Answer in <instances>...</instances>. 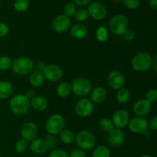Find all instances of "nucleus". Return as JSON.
I'll return each instance as SVG.
<instances>
[{
	"instance_id": "obj_15",
	"label": "nucleus",
	"mask_w": 157,
	"mask_h": 157,
	"mask_svg": "<svg viewBox=\"0 0 157 157\" xmlns=\"http://www.w3.org/2000/svg\"><path fill=\"white\" fill-rule=\"evenodd\" d=\"M89 15L92 17L94 19L102 20L107 15V9L103 4L100 2H93L88 7Z\"/></svg>"
},
{
	"instance_id": "obj_10",
	"label": "nucleus",
	"mask_w": 157,
	"mask_h": 157,
	"mask_svg": "<svg viewBox=\"0 0 157 157\" xmlns=\"http://www.w3.org/2000/svg\"><path fill=\"white\" fill-rule=\"evenodd\" d=\"M107 140L110 147H121L125 140V134L121 129L113 128L107 134Z\"/></svg>"
},
{
	"instance_id": "obj_1",
	"label": "nucleus",
	"mask_w": 157,
	"mask_h": 157,
	"mask_svg": "<svg viewBox=\"0 0 157 157\" xmlns=\"http://www.w3.org/2000/svg\"><path fill=\"white\" fill-rule=\"evenodd\" d=\"M9 107L15 115L22 116L29 110L30 100L25 94H17L11 99Z\"/></svg>"
},
{
	"instance_id": "obj_5",
	"label": "nucleus",
	"mask_w": 157,
	"mask_h": 157,
	"mask_svg": "<svg viewBox=\"0 0 157 157\" xmlns=\"http://www.w3.org/2000/svg\"><path fill=\"white\" fill-rule=\"evenodd\" d=\"M65 126L64 118L61 114L55 113L48 118L46 124V130L51 135H58L64 130Z\"/></svg>"
},
{
	"instance_id": "obj_26",
	"label": "nucleus",
	"mask_w": 157,
	"mask_h": 157,
	"mask_svg": "<svg viewBox=\"0 0 157 157\" xmlns=\"http://www.w3.org/2000/svg\"><path fill=\"white\" fill-rule=\"evenodd\" d=\"M61 140L65 144H71L75 142V136L74 133L69 130H62L60 133Z\"/></svg>"
},
{
	"instance_id": "obj_50",
	"label": "nucleus",
	"mask_w": 157,
	"mask_h": 157,
	"mask_svg": "<svg viewBox=\"0 0 157 157\" xmlns=\"http://www.w3.org/2000/svg\"><path fill=\"white\" fill-rule=\"evenodd\" d=\"M0 157H2V156H1V154H0Z\"/></svg>"
},
{
	"instance_id": "obj_37",
	"label": "nucleus",
	"mask_w": 157,
	"mask_h": 157,
	"mask_svg": "<svg viewBox=\"0 0 157 157\" xmlns=\"http://www.w3.org/2000/svg\"><path fill=\"white\" fill-rule=\"evenodd\" d=\"M45 140L47 141L48 145L49 148L54 149L57 147L58 145V142H57V140L53 135H48V136H46Z\"/></svg>"
},
{
	"instance_id": "obj_7",
	"label": "nucleus",
	"mask_w": 157,
	"mask_h": 157,
	"mask_svg": "<svg viewBox=\"0 0 157 157\" xmlns=\"http://www.w3.org/2000/svg\"><path fill=\"white\" fill-rule=\"evenodd\" d=\"M71 85V90L77 96H86L91 91V83L87 78H75Z\"/></svg>"
},
{
	"instance_id": "obj_8",
	"label": "nucleus",
	"mask_w": 157,
	"mask_h": 157,
	"mask_svg": "<svg viewBox=\"0 0 157 157\" xmlns=\"http://www.w3.org/2000/svg\"><path fill=\"white\" fill-rule=\"evenodd\" d=\"M44 78L52 82H57L63 77V70L57 64H49L44 67L43 70Z\"/></svg>"
},
{
	"instance_id": "obj_28",
	"label": "nucleus",
	"mask_w": 157,
	"mask_h": 157,
	"mask_svg": "<svg viewBox=\"0 0 157 157\" xmlns=\"http://www.w3.org/2000/svg\"><path fill=\"white\" fill-rule=\"evenodd\" d=\"M100 128L104 132L109 133V132H110L114 128V126H113V122H112V121L110 119H108V118H103L100 121Z\"/></svg>"
},
{
	"instance_id": "obj_45",
	"label": "nucleus",
	"mask_w": 157,
	"mask_h": 157,
	"mask_svg": "<svg viewBox=\"0 0 157 157\" xmlns=\"http://www.w3.org/2000/svg\"><path fill=\"white\" fill-rule=\"evenodd\" d=\"M25 95V96L27 97L29 100L30 99L32 100V98L35 97V92H34L32 90H27V92H26V94Z\"/></svg>"
},
{
	"instance_id": "obj_13",
	"label": "nucleus",
	"mask_w": 157,
	"mask_h": 157,
	"mask_svg": "<svg viewBox=\"0 0 157 157\" xmlns=\"http://www.w3.org/2000/svg\"><path fill=\"white\" fill-rule=\"evenodd\" d=\"M94 110V105L88 99H81L75 106V112L81 117H87L90 116Z\"/></svg>"
},
{
	"instance_id": "obj_44",
	"label": "nucleus",
	"mask_w": 157,
	"mask_h": 157,
	"mask_svg": "<svg viewBox=\"0 0 157 157\" xmlns=\"http://www.w3.org/2000/svg\"><path fill=\"white\" fill-rule=\"evenodd\" d=\"M149 6L151 9L156 10L157 9V0H149Z\"/></svg>"
},
{
	"instance_id": "obj_25",
	"label": "nucleus",
	"mask_w": 157,
	"mask_h": 157,
	"mask_svg": "<svg viewBox=\"0 0 157 157\" xmlns=\"http://www.w3.org/2000/svg\"><path fill=\"white\" fill-rule=\"evenodd\" d=\"M130 98V91L127 88H121L117 93V99L119 103L125 104L129 102Z\"/></svg>"
},
{
	"instance_id": "obj_32",
	"label": "nucleus",
	"mask_w": 157,
	"mask_h": 157,
	"mask_svg": "<svg viewBox=\"0 0 157 157\" xmlns=\"http://www.w3.org/2000/svg\"><path fill=\"white\" fill-rule=\"evenodd\" d=\"M12 61L9 57L1 56L0 57V70L6 71L9 70L12 67Z\"/></svg>"
},
{
	"instance_id": "obj_29",
	"label": "nucleus",
	"mask_w": 157,
	"mask_h": 157,
	"mask_svg": "<svg viewBox=\"0 0 157 157\" xmlns=\"http://www.w3.org/2000/svg\"><path fill=\"white\" fill-rule=\"evenodd\" d=\"M96 37L98 40L101 42H104L108 39V32L107 28L104 26H100L96 32Z\"/></svg>"
},
{
	"instance_id": "obj_12",
	"label": "nucleus",
	"mask_w": 157,
	"mask_h": 157,
	"mask_svg": "<svg viewBox=\"0 0 157 157\" xmlns=\"http://www.w3.org/2000/svg\"><path fill=\"white\" fill-rule=\"evenodd\" d=\"M71 19L64 15H60L53 20L52 27L57 33H63L68 30L71 27Z\"/></svg>"
},
{
	"instance_id": "obj_39",
	"label": "nucleus",
	"mask_w": 157,
	"mask_h": 157,
	"mask_svg": "<svg viewBox=\"0 0 157 157\" xmlns=\"http://www.w3.org/2000/svg\"><path fill=\"white\" fill-rule=\"evenodd\" d=\"M9 29L7 25L3 22H0V38L6 36L9 34Z\"/></svg>"
},
{
	"instance_id": "obj_33",
	"label": "nucleus",
	"mask_w": 157,
	"mask_h": 157,
	"mask_svg": "<svg viewBox=\"0 0 157 157\" xmlns=\"http://www.w3.org/2000/svg\"><path fill=\"white\" fill-rule=\"evenodd\" d=\"M89 14L88 12L85 9H79V10L76 11L75 14V18L77 21L82 22V21H85L88 18Z\"/></svg>"
},
{
	"instance_id": "obj_36",
	"label": "nucleus",
	"mask_w": 157,
	"mask_h": 157,
	"mask_svg": "<svg viewBox=\"0 0 157 157\" xmlns=\"http://www.w3.org/2000/svg\"><path fill=\"white\" fill-rule=\"evenodd\" d=\"M146 100L150 104H153L157 101V90L156 89H150L146 94Z\"/></svg>"
},
{
	"instance_id": "obj_14",
	"label": "nucleus",
	"mask_w": 157,
	"mask_h": 157,
	"mask_svg": "<svg viewBox=\"0 0 157 157\" xmlns=\"http://www.w3.org/2000/svg\"><path fill=\"white\" fill-rule=\"evenodd\" d=\"M38 134V127L33 122H27L23 124L21 129V135L23 140L27 142L36 139Z\"/></svg>"
},
{
	"instance_id": "obj_49",
	"label": "nucleus",
	"mask_w": 157,
	"mask_h": 157,
	"mask_svg": "<svg viewBox=\"0 0 157 157\" xmlns=\"http://www.w3.org/2000/svg\"><path fill=\"white\" fill-rule=\"evenodd\" d=\"M0 6H1V2H0Z\"/></svg>"
},
{
	"instance_id": "obj_41",
	"label": "nucleus",
	"mask_w": 157,
	"mask_h": 157,
	"mask_svg": "<svg viewBox=\"0 0 157 157\" xmlns=\"http://www.w3.org/2000/svg\"><path fill=\"white\" fill-rule=\"evenodd\" d=\"M123 35H124V39L127 41H131L135 38V33L132 30H127Z\"/></svg>"
},
{
	"instance_id": "obj_47",
	"label": "nucleus",
	"mask_w": 157,
	"mask_h": 157,
	"mask_svg": "<svg viewBox=\"0 0 157 157\" xmlns=\"http://www.w3.org/2000/svg\"><path fill=\"white\" fill-rule=\"evenodd\" d=\"M141 157H153V156H150V155H144V156H142Z\"/></svg>"
},
{
	"instance_id": "obj_48",
	"label": "nucleus",
	"mask_w": 157,
	"mask_h": 157,
	"mask_svg": "<svg viewBox=\"0 0 157 157\" xmlns=\"http://www.w3.org/2000/svg\"><path fill=\"white\" fill-rule=\"evenodd\" d=\"M113 1H116V2H121V1H123V0H113Z\"/></svg>"
},
{
	"instance_id": "obj_4",
	"label": "nucleus",
	"mask_w": 157,
	"mask_h": 157,
	"mask_svg": "<svg viewBox=\"0 0 157 157\" xmlns=\"http://www.w3.org/2000/svg\"><path fill=\"white\" fill-rule=\"evenodd\" d=\"M128 25L129 22L127 17L121 14L112 17L109 24L110 32L115 35H124L128 30Z\"/></svg>"
},
{
	"instance_id": "obj_34",
	"label": "nucleus",
	"mask_w": 157,
	"mask_h": 157,
	"mask_svg": "<svg viewBox=\"0 0 157 157\" xmlns=\"http://www.w3.org/2000/svg\"><path fill=\"white\" fill-rule=\"evenodd\" d=\"M76 6L73 3H67L64 8V15L67 17H71L75 15V12H76Z\"/></svg>"
},
{
	"instance_id": "obj_19",
	"label": "nucleus",
	"mask_w": 157,
	"mask_h": 157,
	"mask_svg": "<svg viewBox=\"0 0 157 157\" xmlns=\"http://www.w3.org/2000/svg\"><path fill=\"white\" fill-rule=\"evenodd\" d=\"M88 31L87 27L82 24L74 25L71 29V34L77 39H83L87 35Z\"/></svg>"
},
{
	"instance_id": "obj_38",
	"label": "nucleus",
	"mask_w": 157,
	"mask_h": 157,
	"mask_svg": "<svg viewBox=\"0 0 157 157\" xmlns=\"http://www.w3.org/2000/svg\"><path fill=\"white\" fill-rule=\"evenodd\" d=\"M49 157H69L67 153L62 150H55L51 153Z\"/></svg>"
},
{
	"instance_id": "obj_31",
	"label": "nucleus",
	"mask_w": 157,
	"mask_h": 157,
	"mask_svg": "<svg viewBox=\"0 0 157 157\" xmlns=\"http://www.w3.org/2000/svg\"><path fill=\"white\" fill-rule=\"evenodd\" d=\"M28 148H29V144L26 140L23 139L18 140L16 142L15 146V149L16 150L17 153H24L27 151Z\"/></svg>"
},
{
	"instance_id": "obj_30",
	"label": "nucleus",
	"mask_w": 157,
	"mask_h": 157,
	"mask_svg": "<svg viewBox=\"0 0 157 157\" xmlns=\"http://www.w3.org/2000/svg\"><path fill=\"white\" fill-rule=\"evenodd\" d=\"M14 7L18 12H25L29 7V0H15L14 2Z\"/></svg>"
},
{
	"instance_id": "obj_3",
	"label": "nucleus",
	"mask_w": 157,
	"mask_h": 157,
	"mask_svg": "<svg viewBox=\"0 0 157 157\" xmlns=\"http://www.w3.org/2000/svg\"><path fill=\"white\" fill-rule=\"evenodd\" d=\"M75 141L81 150H89L94 147L96 138L94 135L88 130H81L75 136Z\"/></svg>"
},
{
	"instance_id": "obj_6",
	"label": "nucleus",
	"mask_w": 157,
	"mask_h": 157,
	"mask_svg": "<svg viewBox=\"0 0 157 157\" xmlns=\"http://www.w3.org/2000/svg\"><path fill=\"white\" fill-rule=\"evenodd\" d=\"M13 71L18 75H29L34 67L33 61L26 57H20L12 61Z\"/></svg>"
},
{
	"instance_id": "obj_9",
	"label": "nucleus",
	"mask_w": 157,
	"mask_h": 157,
	"mask_svg": "<svg viewBox=\"0 0 157 157\" xmlns=\"http://www.w3.org/2000/svg\"><path fill=\"white\" fill-rule=\"evenodd\" d=\"M129 129L134 133H144L148 130V122L141 117H136L130 120L128 123Z\"/></svg>"
},
{
	"instance_id": "obj_2",
	"label": "nucleus",
	"mask_w": 157,
	"mask_h": 157,
	"mask_svg": "<svg viewBox=\"0 0 157 157\" xmlns=\"http://www.w3.org/2000/svg\"><path fill=\"white\" fill-rule=\"evenodd\" d=\"M153 58L150 54L147 52H140L133 57L131 64L135 71L144 72L148 71L152 67Z\"/></svg>"
},
{
	"instance_id": "obj_27",
	"label": "nucleus",
	"mask_w": 157,
	"mask_h": 157,
	"mask_svg": "<svg viewBox=\"0 0 157 157\" xmlns=\"http://www.w3.org/2000/svg\"><path fill=\"white\" fill-rule=\"evenodd\" d=\"M92 157H110V150L105 146H99L94 150Z\"/></svg>"
},
{
	"instance_id": "obj_20",
	"label": "nucleus",
	"mask_w": 157,
	"mask_h": 157,
	"mask_svg": "<svg viewBox=\"0 0 157 157\" xmlns=\"http://www.w3.org/2000/svg\"><path fill=\"white\" fill-rule=\"evenodd\" d=\"M30 106L37 111H43L48 107V101L42 96H35L30 101Z\"/></svg>"
},
{
	"instance_id": "obj_40",
	"label": "nucleus",
	"mask_w": 157,
	"mask_h": 157,
	"mask_svg": "<svg viewBox=\"0 0 157 157\" xmlns=\"http://www.w3.org/2000/svg\"><path fill=\"white\" fill-rule=\"evenodd\" d=\"M70 157H86V153L81 149H75L70 153Z\"/></svg>"
},
{
	"instance_id": "obj_21",
	"label": "nucleus",
	"mask_w": 157,
	"mask_h": 157,
	"mask_svg": "<svg viewBox=\"0 0 157 157\" xmlns=\"http://www.w3.org/2000/svg\"><path fill=\"white\" fill-rule=\"evenodd\" d=\"M107 98V90L104 87H98L94 89L90 94V99L93 102L100 104Z\"/></svg>"
},
{
	"instance_id": "obj_23",
	"label": "nucleus",
	"mask_w": 157,
	"mask_h": 157,
	"mask_svg": "<svg viewBox=\"0 0 157 157\" xmlns=\"http://www.w3.org/2000/svg\"><path fill=\"white\" fill-rule=\"evenodd\" d=\"M44 77L43 75V73H41V71H38L32 72L29 78V81H30L31 84L35 87H41L44 83Z\"/></svg>"
},
{
	"instance_id": "obj_18",
	"label": "nucleus",
	"mask_w": 157,
	"mask_h": 157,
	"mask_svg": "<svg viewBox=\"0 0 157 157\" xmlns=\"http://www.w3.org/2000/svg\"><path fill=\"white\" fill-rule=\"evenodd\" d=\"M30 149L33 153L36 154H43L48 151L49 147L45 139L38 138L32 141L30 144Z\"/></svg>"
},
{
	"instance_id": "obj_43",
	"label": "nucleus",
	"mask_w": 157,
	"mask_h": 157,
	"mask_svg": "<svg viewBox=\"0 0 157 157\" xmlns=\"http://www.w3.org/2000/svg\"><path fill=\"white\" fill-rule=\"evenodd\" d=\"M75 2L77 5H78V6H83L88 4L90 2V0H75Z\"/></svg>"
},
{
	"instance_id": "obj_22",
	"label": "nucleus",
	"mask_w": 157,
	"mask_h": 157,
	"mask_svg": "<svg viewBox=\"0 0 157 157\" xmlns=\"http://www.w3.org/2000/svg\"><path fill=\"white\" fill-rule=\"evenodd\" d=\"M13 87L12 84L9 81H1L0 82V99L5 100L9 98L12 95Z\"/></svg>"
},
{
	"instance_id": "obj_16",
	"label": "nucleus",
	"mask_w": 157,
	"mask_h": 157,
	"mask_svg": "<svg viewBox=\"0 0 157 157\" xmlns=\"http://www.w3.org/2000/svg\"><path fill=\"white\" fill-rule=\"evenodd\" d=\"M152 110V104L146 99H140L136 101L133 106V110L138 117L147 116L150 113Z\"/></svg>"
},
{
	"instance_id": "obj_24",
	"label": "nucleus",
	"mask_w": 157,
	"mask_h": 157,
	"mask_svg": "<svg viewBox=\"0 0 157 157\" xmlns=\"http://www.w3.org/2000/svg\"><path fill=\"white\" fill-rule=\"evenodd\" d=\"M71 91V85L68 82L61 83L57 87V94L61 98H66Z\"/></svg>"
},
{
	"instance_id": "obj_35",
	"label": "nucleus",
	"mask_w": 157,
	"mask_h": 157,
	"mask_svg": "<svg viewBox=\"0 0 157 157\" xmlns=\"http://www.w3.org/2000/svg\"><path fill=\"white\" fill-rule=\"evenodd\" d=\"M124 6L129 9H137L140 4V0H123Z\"/></svg>"
},
{
	"instance_id": "obj_42",
	"label": "nucleus",
	"mask_w": 157,
	"mask_h": 157,
	"mask_svg": "<svg viewBox=\"0 0 157 157\" xmlns=\"http://www.w3.org/2000/svg\"><path fill=\"white\" fill-rule=\"evenodd\" d=\"M148 127H150V128L152 130H154L156 131L157 130V117L155 116L153 118H151V120L150 121V122L148 123Z\"/></svg>"
},
{
	"instance_id": "obj_46",
	"label": "nucleus",
	"mask_w": 157,
	"mask_h": 157,
	"mask_svg": "<svg viewBox=\"0 0 157 157\" xmlns=\"http://www.w3.org/2000/svg\"><path fill=\"white\" fill-rule=\"evenodd\" d=\"M156 58H157V56L156 55H155L154 58L153 59V63H152V67H153V70H154V71L157 72V68H156Z\"/></svg>"
},
{
	"instance_id": "obj_17",
	"label": "nucleus",
	"mask_w": 157,
	"mask_h": 157,
	"mask_svg": "<svg viewBox=\"0 0 157 157\" xmlns=\"http://www.w3.org/2000/svg\"><path fill=\"white\" fill-rule=\"evenodd\" d=\"M129 121H130V115L128 112L125 110H117L113 113V119H112L113 126L119 129L125 127L128 124Z\"/></svg>"
},
{
	"instance_id": "obj_11",
	"label": "nucleus",
	"mask_w": 157,
	"mask_h": 157,
	"mask_svg": "<svg viewBox=\"0 0 157 157\" xmlns=\"http://www.w3.org/2000/svg\"><path fill=\"white\" fill-rule=\"evenodd\" d=\"M107 82L110 87L115 90H119L125 85V77L122 72L119 71H113L107 77Z\"/></svg>"
}]
</instances>
